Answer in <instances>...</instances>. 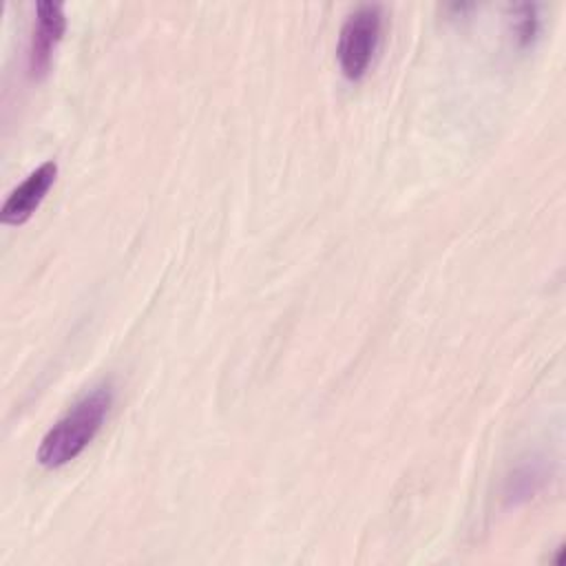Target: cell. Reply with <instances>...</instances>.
I'll use <instances>...</instances> for the list:
<instances>
[{
	"instance_id": "6da1fadb",
	"label": "cell",
	"mask_w": 566,
	"mask_h": 566,
	"mask_svg": "<svg viewBox=\"0 0 566 566\" xmlns=\"http://www.w3.org/2000/svg\"><path fill=\"white\" fill-rule=\"evenodd\" d=\"M113 405L111 387H95L82 396L42 438L38 462L46 469H57L75 460L99 433Z\"/></svg>"
},
{
	"instance_id": "7a4b0ae2",
	"label": "cell",
	"mask_w": 566,
	"mask_h": 566,
	"mask_svg": "<svg viewBox=\"0 0 566 566\" xmlns=\"http://www.w3.org/2000/svg\"><path fill=\"white\" fill-rule=\"evenodd\" d=\"M382 27V11L378 4L358 7L343 24L338 35V64L347 80H360L376 53Z\"/></svg>"
},
{
	"instance_id": "3957f363",
	"label": "cell",
	"mask_w": 566,
	"mask_h": 566,
	"mask_svg": "<svg viewBox=\"0 0 566 566\" xmlns=\"http://www.w3.org/2000/svg\"><path fill=\"white\" fill-rule=\"evenodd\" d=\"M35 15L38 18H35V29H33L31 49H29V71L33 77H40L49 71L53 51L64 35L66 18H64V7L51 0L38 2Z\"/></svg>"
},
{
	"instance_id": "277c9868",
	"label": "cell",
	"mask_w": 566,
	"mask_h": 566,
	"mask_svg": "<svg viewBox=\"0 0 566 566\" xmlns=\"http://www.w3.org/2000/svg\"><path fill=\"white\" fill-rule=\"evenodd\" d=\"M55 177H57L55 161H44L33 172H29L27 179L9 192V197L0 210L2 223H7V226L24 223L40 208L46 192L55 184Z\"/></svg>"
},
{
	"instance_id": "5b68a950",
	"label": "cell",
	"mask_w": 566,
	"mask_h": 566,
	"mask_svg": "<svg viewBox=\"0 0 566 566\" xmlns=\"http://www.w3.org/2000/svg\"><path fill=\"white\" fill-rule=\"evenodd\" d=\"M517 18H520V22H517V35H520V42L526 44L528 40H533L535 31H537L535 7H528V4L520 7V9H517Z\"/></svg>"
}]
</instances>
